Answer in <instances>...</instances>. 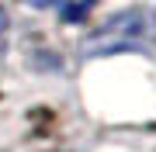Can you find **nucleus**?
<instances>
[{"mask_svg":"<svg viewBox=\"0 0 156 152\" xmlns=\"http://www.w3.org/2000/svg\"><path fill=\"white\" fill-rule=\"evenodd\" d=\"M4 28H7V14H4V7H0V35H4Z\"/></svg>","mask_w":156,"mask_h":152,"instance_id":"7ed1b4c3","label":"nucleus"},{"mask_svg":"<svg viewBox=\"0 0 156 152\" xmlns=\"http://www.w3.org/2000/svg\"><path fill=\"white\" fill-rule=\"evenodd\" d=\"M90 4H94V0H66V4H62V17H66V21H80V17H87Z\"/></svg>","mask_w":156,"mask_h":152,"instance_id":"f03ea898","label":"nucleus"},{"mask_svg":"<svg viewBox=\"0 0 156 152\" xmlns=\"http://www.w3.org/2000/svg\"><path fill=\"white\" fill-rule=\"evenodd\" d=\"M146 28H149V21H146L142 11H125L90 35L83 52L87 56H101V52H115V49H132L146 38Z\"/></svg>","mask_w":156,"mask_h":152,"instance_id":"f257e3e1","label":"nucleus"},{"mask_svg":"<svg viewBox=\"0 0 156 152\" xmlns=\"http://www.w3.org/2000/svg\"><path fill=\"white\" fill-rule=\"evenodd\" d=\"M24 4H35V7H45L49 0H24Z\"/></svg>","mask_w":156,"mask_h":152,"instance_id":"20e7f679","label":"nucleus"}]
</instances>
